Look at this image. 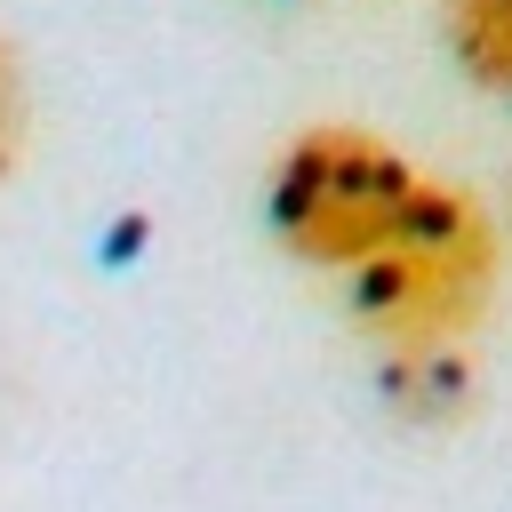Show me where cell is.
Masks as SVG:
<instances>
[{"instance_id":"5b68a950","label":"cell","mask_w":512,"mask_h":512,"mask_svg":"<svg viewBox=\"0 0 512 512\" xmlns=\"http://www.w3.org/2000/svg\"><path fill=\"white\" fill-rule=\"evenodd\" d=\"M24 144H32V96H24V64H16V48L0 40V184L24 168Z\"/></svg>"},{"instance_id":"7a4b0ae2","label":"cell","mask_w":512,"mask_h":512,"mask_svg":"<svg viewBox=\"0 0 512 512\" xmlns=\"http://www.w3.org/2000/svg\"><path fill=\"white\" fill-rule=\"evenodd\" d=\"M416 184L424 176L384 136H368L352 120H320V128H304V136L280 144V160L264 176V216H272V232H280V248L296 264L352 272L408 216Z\"/></svg>"},{"instance_id":"277c9868","label":"cell","mask_w":512,"mask_h":512,"mask_svg":"<svg viewBox=\"0 0 512 512\" xmlns=\"http://www.w3.org/2000/svg\"><path fill=\"white\" fill-rule=\"evenodd\" d=\"M440 40L472 88L512 104V0H440Z\"/></svg>"},{"instance_id":"6da1fadb","label":"cell","mask_w":512,"mask_h":512,"mask_svg":"<svg viewBox=\"0 0 512 512\" xmlns=\"http://www.w3.org/2000/svg\"><path fill=\"white\" fill-rule=\"evenodd\" d=\"M496 272H504L496 216L464 184L424 176L408 216L384 232L368 264L344 272V288H352V320L384 352H416V344H464L496 296Z\"/></svg>"},{"instance_id":"3957f363","label":"cell","mask_w":512,"mask_h":512,"mask_svg":"<svg viewBox=\"0 0 512 512\" xmlns=\"http://www.w3.org/2000/svg\"><path fill=\"white\" fill-rule=\"evenodd\" d=\"M384 400L408 424H448L472 408V360L464 344H416V352H384Z\"/></svg>"}]
</instances>
